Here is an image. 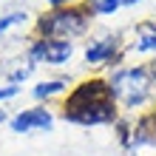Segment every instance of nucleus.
Masks as SVG:
<instances>
[{"label": "nucleus", "mask_w": 156, "mask_h": 156, "mask_svg": "<svg viewBox=\"0 0 156 156\" xmlns=\"http://www.w3.org/2000/svg\"><path fill=\"white\" fill-rule=\"evenodd\" d=\"M88 6L94 14H114L119 6H125V0H91Z\"/></svg>", "instance_id": "9"}, {"label": "nucleus", "mask_w": 156, "mask_h": 156, "mask_svg": "<svg viewBox=\"0 0 156 156\" xmlns=\"http://www.w3.org/2000/svg\"><path fill=\"white\" fill-rule=\"evenodd\" d=\"M116 99L108 80H82L68 91L62 102V119L74 125H108L116 119Z\"/></svg>", "instance_id": "1"}, {"label": "nucleus", "mask_w": 156, "mask_h": 156, "mask_svg": "<svg viewBox=\"0 0 156 156\" xmlns=\"http://www.w3.org/2000/svg\"><path fill=\"white\" fill-rule=\"evenodd\" d=\"M133 3H139V0H125V6H133Z\"/></svg>", "instance_id": "14"}, {"label": "nucleus", "mask_w": 156, "mask_h": 156, "mask_svg": "<svg viewBox=\"0 0 156 156\" xmlns=\"http://www.w3.org/2000/svg\"><path fill=\"white\" fill-rule=\"evenodd\" d=\"M23 17H26V14H20V12H17V14H6V17H0V34H3V31L9 29V26H14V23H20Z\"/></svg>", "instance_id": "11"}, {"label": "nucleus", "mask_w": 156, "mask_h": 156, "mask_svg": "<svg viewBox=\"0 0 156 156\" xmlns=\"http://www.w3.org/2000/svg\"><path fill=\"white\" fill-rule=\"evenodd\" d=\"M74 0H48V6L51 9H60V6H71Z\"/></svg>", "instance_id": "13"}, {"label": "nucleus", "mask_w": 156, "mask_h": 156, "mask_svg": "<svg viewBox=\"0 0 156 156\" xmlns=\"http://www.w3.org/2000/svg\"><path fill=\"white\" fill-rule=\"evenodd\" d=\"M66 88H68L66 80H48V82H40V85L34 88V97L37 99H51L54 94H62Z\"/></svg>", "instance_id": "8"}, {"label": "nucleus", "mask_w": 156, "mask_h": 156, "mask_svg": "<svg viewBox=\"0 0 156 156\" xmlns=\"http://www.w3.org/2000/svg\"><path fill=\"white\" fill-rule=\"evenodd\" d=\"M108 85H111V94H114L119 108L136 111V108H142L151 99L153 77H151L148 66H131V68H119L108 80Z\"/></svg>", "instance_id": "2"}, {"label": "nucleus", "mask_w": 156, "mask_h": 156, "mask_svg": "<svg viewBox=\"0 0 156 156\" xmlns=\"http://www.w3.org/2000/svg\"><path fill=\"white\" fill-rule=\"evenodd\" d=\"M74 54V45L68 40H48V37H40L37 43L31 45L29 57L31 62H45V66H66Z\"/></svg>", "instance_id": "4"}, {"label": "nucleus", "mask_w": 156, "mask_h": 156, "mask_svg": "<svg viewBox=\"0 0 156 156\" xmlns=\"http://www.w3.org/2000/svg\"><path fill=\"white\" fill-rule=\"evenodd\" d=\"M91 14H94L91 6H60V9L45 12L37 20V31L48 40H68L71 43V37H80L88 29Z\"/></svg>", "instance_id": "3"}, {"label": "nucleus", "mask_w": 156, "mask_h": 156, "mask_svg": "<svg viewBox=\"0 0 156 156\" xmlns=\"http://www.w3.org/2000/svg\"><path fill=\"white\" fill-rule=\"evenodd\" d=\"M119 48V40L116 37H102V40H94L85 48V62L88 66H105V62L114 60V54Z\"/></svg>", "instance_id": "6"}, {"label": "nucleus", "mask_w": 156, "mask_h": 156, "mask_svg": "<svg viewBox=\"0 0 156 156\" xmlns=\"http://www.w3.org/2000/svg\"><path fill=\"white\" fill-rule=\"evenodd\" d=\"M3 119H6V111H3V108H0V122H3Z\"/></svg>", "instance_id": "15"}, {"label": "nucleus", "mask_w": 156, "mask_h": 156, "mask_svg": "<svg viewBox=\"0 0 156 156\" xmlns=\"http://www.w3.org/2000/svg\"><path fill=\"white\" fill-rule=\"evenodd\" d=\"M133 51L139 54H156V29H142L133 40Z\"/></svg>", "instance_id": "7"}, {"label": "nucleus", "mask_w": 156, "mask_h": 156, "mask_svg": "<svg viewBox=\"0 0 156 156\" xmlns=\"http://www.w3.org/2000/svg\"><path fill=\"white\" fill-rule=\"evenodd\" d=\"M139 128L151 133V142H156V111H151L148 116H145L142 122H139Z\"/></svg>", "instance_id": "10"}, {"label": "nucleus", "mask_w": 156, "mask_h": 156, "mask_svg": "<svg viewBox=\"0 0 156 156\" xmlns=\"http://www.w3.org/2000/svg\"><path fill=\"white\" fill-rule=\"evenodd\" d=\"M17 94V85H6V88H0V99H12Z\"/></svg>", "instance_id": "12"}, {"label": "nucleus", "mask_w": 156, "mask_h": 156, "mask_svg": "<svg viewBox=\"0 0 156 156\" xmlns=\"http://www.w3.org/2000/svg\"><path fill=\"white\" fill-rule=\"evenodd\" d=\"M54 125V116L48 108H26L12 119L14 133H31V131H48Z\"/></svg>", "instance_id": "5"}]
</instances>
